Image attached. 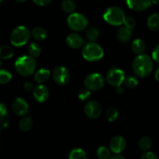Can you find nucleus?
Returning <instances> with one entry per match:
<instances>
[{"label": "nucleus", "mask_w": 159, "mask_h": 159, "mask_svg": "<svg viewBox=\"0 0 159 159\" xmlns=\"http://www.w3.org/2000/svg\"><path fill=\"white\" fill-rule=\"evenodd\" d=\"M51 72L48 69L46 68H40L34 75V80L37 82L42 85V83L47 82L49 79Z\"/></svg>", "instance_id": "6ab92c4d"}, {"label": "nucleus", "mask_w": 159, "mask_h": 159, "mask_svg": "<svg viewBox=\"0 0 159 159\" xmlns=\"http://www.w3.org/2000/svg\"><path fill=\"white\" fill-rule=\"evenodd\" d=\"M9 121V117L7 108L4 104L0 103V132L8 127Z\"/></svg>", "instance_id": "dca6fc26"}, {"label": "nucleus", "mask_w": 159, "mask_h": 159, "mask_svg": "<svg viewBox=\"0 0 159 159\" xmlns=\"http://www.w3.org/2000/svg\"><path fill=\"white\" fill-rule=\"evenodd\" d=\"M1 3H2V1H0V4H1Z\"/></svg>", "instance_id": "37998d69"}, {"label": "nucleus", "mask_w": 159, "mask_h": 159, "mask_svg": "<svg viewBox=\"0 0 159 159\" xmlns=\"http://www.w3.org/2000/svg\"><path fill=\"white\" fill-rule=\"evenodd\" d=\"M107 81L110 85L116 88L120 86L125 81V74L120 68H111L107 73Z\"/></svg>", "instance_id": "6e6552de"}, {"label": "nucleus", "mask_w": 159, "mask_h": 159, "mask_svg": "<svg viewBox=\"0 0 159 159\" xmlns=\"http://www.w3.org/2000/svg\"><path fill=\"white\" fill-rule=\"evenodd\" d=\"M31 35L37 41H43L48 37V33H47L46 30L44 28L37 26V27L34 28L32 30Z\"/></svg>", "instance_id": "412c9836"}, {"label": "nucleus", "mask_w": 159, "mask_h": 159, "mask_svg": "<svg viewBox=\"0 0 159 159\" xmlns=\"http://www.w3.org/2000/svg\"><path fill=\"white\" fill-rule=\"evenodd\" d=\"M90 95H91V93H90L89 90L87 89L86 88H84L82 89L79 91L78 97H79V99H80V100L85 101L90 97Z\"/></svg>", "instance_id": "473e14b6"}, {"label": "nucleus", "mask_w": 159, "mask_h": 159, "mask_svg": "<svg viewBox=\"0 0 159 159\" xmlns=\"http://www.w3.org/2000/svg\"><path fill=\"white\" fill-rule=\"evenodd\" d=\"M152 60L159 64V45H157L152 52Z\"/></svg>", "instance_id": "c9c22d12"}, {"label": "nucleus", "mask_w": 159, "mask_h": 159, "mask_svg": "<svg viewBox=\"0 0 159 159\" xmlns=\"http://www.w3.org/2000/svg\"><path fill=\"white\" fill-rule=\"evenodd\" d=\"M34 2L39 6H45L47 5L50 4L51 1H48V0H34Z\"/></svg>", "instance_id": "4c0bfd02"}, {"label": "nucleus", "mask_w": 159, "mask_h": 159, "mask_svg": "<svg viewBox=\"0 0 159 159\" xmlns=\"http://www.w3.org/2000/svg\"><path fill=\"white\" fill-rule=\"evenodd\" d=\"M14 51L10 46L4 45L0 47V60H7L13 56Z\"/></svg>", "instance_id": "5701e85b"}, {"label": "nucleus", "mask_w": 159, "mask_h": 159, "mask_svg": "<svg viewBox=\"0 0 159 159\" xmlns=\"http://www.w3.org/2000/svg\"><path fill=\"white\" fill-rule=\"evenodd\" d=\"M23 88H24V89L26 90V91L30 92V91H34L35 87L34 86L33 83H31L30 82H24V84H23Z\"/></svg>", "instance_id": "e433bc0d"}, {"label": "nucleus", "mask_w": 159, "mask_h": 159, "mask_svg": "<svg viewBox=\"0 0 159 159\" xmlns=\"http://www.w3.org/2000/svg\"><path fill=\"white\" fill-rule=\"evenodd\" d=\"M86 38L91 42L96 41L99 37V30L96 27H91L86 31Z\"/></svg>", "instance_id": "c85d7f7f"}, {"label": "nucleus", "mask_w": 159, "mask_h": 159, "mask_svg": "<svg viewBox=\"0 0 159 159\" xmlns=\"http://www.w3.org/2000/svg\"><path fill=\"white\" fill-rule=\"evenodd\" d=\"M96 156L99 159H110V150L105 146H101L96 151Z\"/></svg>", "instance_id": "cd10ccee"}, {"label": "nucleus", "mask_w": 159, "mask_h": 159, "mask_svg": "<svg viewBox=\"0 0 159 159\" xmlns=\"http://www.w3.org/2000/svg\"><path fill=\"white\" fill-rule=\"evenodd\" d=\"M30 38V31L27 27L20 26L16 27L10 34V42L13 46L22 47Z\"/></svg>", "instance_id": "20e7f679"}, {"label": "nucleus", "mask_w": 159, "mask_h": 159, "mask_svg": "<svg viewBox=\"0 0 159 159\" xmlns=\"http://www.w3.org/2000/svg\"><path fill=\"white\" fill-rule=\"evenodd\" d=\"M131 50L134 54L138 55L144 54L146 50V43L141 39H136L131 43Z\"/></svg>", "instance_id": "a211bd4d"}, {"label": "nucleus", "mask_w": 159, "mask_h": 159, "mask_svg": "<svg viewBox=\"0 0 159 159\" xmlns=\"http://www.w3.org/2000/svg\"><path fill=\"white\" fill-rule=\"evenodd\" d=\"M15 68L19 74L24 77H28L35 72L37 63L35 59L31 56L23 55L16 61Z\"/></svg>", "instance_id": "f03ea898"}, {"label": "nucleus", "mask_w": 159, "mask_h": 159, "mask_svg": "<svg viewBox=\"0 0 159 159\" xmlns=\"http://www.w3.org/2000/svg\"><path fill=\"white\" fill-rule=\"evenodd\" d=\"M49 89L44 85H39L34 88L33 91V96L34 99L39 102H43L49 97Z\"/></svg>", "instance_id": "ddd939ff"}, {"label": "nucleus", "mask_w": 159, "mask_h": 159, "mask_svg": "<svg viewBox=\"0 0 159 159\" xmlns=\"http://www.w3.org/2000/svg\"><path fill=\"white\" fill-rule=\"evenodd\" d=\"M116 92L118 93V94H122V93L124 92V87H123L122 85H120V86L116 87Z\"/></svg>", "instance_id": "58836bf2"}, {"label": "nucleus", "mask_w": 159, "mask_h": 159, "mask_svg": "<svg viewBox=\"0 0 159 159\" xmlns=\"http://www.w3.org/2000/svg\"><path fill=\"white\" fill-rule=\"evenodd\" d=\"M110 159H126L124 156H121V155H115L113 156L110 157Z\"/></svg>", "instance_id": "ea45409f"}, {"label": "nucleus", "mask_w": 159, "mask_h": 159, "mask_svg": "<svg viewBox=\"0 0 159 159\" xmlns=\"http://www.w3.org/2000/svg\"><path fill=\"white\" fill-rule=\"evenodd\" d=\"M118 110L115 107H110L106 113V118L109 122H114L118 118Z\"/></svg>", "instance_id": "c756f323"}, {"label": "nucleus", "mask_w": 159, "mask_h": 159, "mask_svg": "<svg viewBox=\"0 0 159 159\" xmlns=\"http://www.w3.org/2000/svg\"><path fill=\"white\" fill-rule=\"evenodd\" d=\"M1 66H2V61L0 60V67H1Z\"/></svg>", "instance_id": "79ce46f5"}, {"label": "nucleus", "mask_w": 159, "mask_h": 159, "mask_svg": "<svg viewBox=\"0 0 159 159\" xmlns=\"http://www.w3.org/2000/svg\"><path fill=\"white\" fill-rule=\"evenodd\" d=\"M84 112L85 115L90 119H97L102 113V107L97 101H89L85 104Z\"/></svg>", "instance_id": "9d476101"}, {"label": "nucleus", "mask_w": 159, "mask_h": 159, "mask_svg": "<svg viewBox=\"0 0 159 159\" xmlns=\"http://www.w3.org/2000/svg\"><path fill=\"white\" fill-rule=\"evenodd\" d=\"M147 26L152 31L159 30V13H153L147 20Z\"/></svg>", "instance_id": "aec40b11"}, {"label": "nucleus", "mask_w": 159, "mask_h": 159, "mask_svg": "<svg viewBox=\"0 0 159 159\" xmlns=\"http://www.w3.org/2000/svg\"><path fill=\"white\" fill-rule=\"evenodd\" d=\"M86 152L82 148H74L68 154V159H86Z\"/></svg>", "instance_id": "b1692460"}, {"label": "nucleus", "mask_w": 159, "mask_h": 159, "mask_svg": "<svg viewBox=\"0 0 159 159\" xmlns=\"http://www.w3.org/2000/svg\"><path fill=\"white\" fill-rule=\"evenodd\" d=\"M124 24L126 28L131 30L132 29H134L136 26V21L132 17H127V18L125 19V21H124Z\"/></svg>", "instance_id": "72a5a7b5"}, {"label": "nucleus", "mask_w": 159, "mask_h": 159, "mask_svg": "<svg viewBox=\"0 0 159 159\" xmlns=\"http://www.w3.org/2000/svg\"><path fill=\"white\" fill-rule=\"evenodd\" d=\"M12 109L14 113L18 116H24L29 113V106L22 98H16L12 103Z\"/></svg>", "instance_id": "9b49d317"}, {"label": "nucleus", "mask_w": 159, "mask_h": 159, "mask_svg": "<svg viewBox=\"0 0 159 159\" xmlns=\"http://www.w3.org/2000/svg\"><path fill=\"white\" fill-rule=\"evenodd\" d=\"M82 54L89 61H96L103 57V50L98 43L90 42L86 43L82 50Z\"/></svg>", "instance_id": "39448f33"}, {"label": "nucleus", "mask_w": 159, "mask_h": 159, "mask_svg": "<svg viewBox=\"0 0 159 159\" xmlns=\"http://www.w3.org/2000/svg\"><path fill=\"white\" fill-rule=\"evenodd\" d=\"M127 146L126 140L122 136L113 137L110 142V150L116 155H119L124 151Z\"/></svg>", "instance_id": "f8f14e48"}, {"label": "nucleus", "mask_w": 159, "mask_h": 159, "mask_svg": "<svg viewBox=\"0 0 159 159\" xmlns=\"http://www.w3.org/2000/svg\"><path fill=\"white\" fill-rule=\"evenodd\" d=\"M68 27L74 31H82L87 27L89 24L88 20L84 15L74 12L70 14L67 20Z\"/></svg>", "instance_id": "423d86ee"}, {"label": "nucleus", "mask_w": 159, "mask_h": 159, "mask_svg": "<svg viewBox=\"0 0 159 159\" xmlns=\"http://www.w3.org/2000/svg\"><path fill=\"white\" fill-rule=\"evenodd\" d=\"M138 146L141 151H144L145 152H148V150L152 146V140L149 137H143L140 139L139 142H138Z\"/></svg>", "instance_id": "393cba45"}, {"label": "nucleus", "mask_w": 159, "mask_h": 159, "mask_svg": "<svg viewBox=\"0 0 159 159\" xmlns=\"http://www.w3.org/2000/svg\"><path fill=\"white\" fill-rule=\"evenodd\" d=\"M103 19L107 23L113 26H120L125 21V13L121 8L111 6L105 11Z\"/></svg>", "instance_id": "7ed1b4c3"}, {"label": "nucleus", "mask_w": 159, "mask_h": 159, "mask_svg": "<svg viewBox=\"0 0 159 159\" xmlns=\"http://www.w3.org/2000/svg\"><path fill=\"white\" fill-rule=\"evenodd\" d=\"M12 79V75L9 71L4 69H0V84L5 85L9 83Z\"/></svg>", "instance_id": "7c9ffc66"}, {"label": "nucleus", "mask_w": 159, "mask_h": 159, "mask_svg": "<svg viewBox=\"0 0 159 159\" xmlns=\"http://www.w3.org/2000/svg\"><path fill=\"white\" fill-rule=\"evenodd\" d=\"M132 68L137 76L140 78H146L153 71V60L147 54L138 55L134 59Z\"/></svg>", "instance_id": "f257e3e1"}, {"label": "nucleus", "mask_w": 159, "mask_h": 159, "mask_svg": "<svg viewBox=\"0 0 159 159\" xmlns=\"http://www.w3.org/2000/svg\"><path fill=\"white\" fill-rule=\"evenodd\" d=\"M105 81L99 73H92L86 76L84 81V85L89 91H98L103 87Z\"/></svg>", "instance_id": "0eeeda50"}, {"label": "nucleus", "mask_w": 159, "mask_h": 159, "mask_svg": "<svg viewBox=\"0 0 159 159\" xmlns=\"http://www.w3.org/2000/svg\"><path fill=\"white\" fill-rule=\"evenodd\" d=\"M41 47L39 43H31L28 47V52H29L30 56L34 57H37L41 54Z\"/></svg>", "instance_id": "a878e982"}, {"label": "nucleus", "mask_w": 159, "mask_h": 159, "mask_svg": "<svg viewBox=\"0 0 159 159\" xmlns=\"http://www.w3.org/2000/svg\"><path fill=\"white\" fill-rule=\"evenodd\" d=\"M140 159H158V156L152 152H146L141 156Z\"/></svg>", "instance_id": "f704fd0d"}, {"label": "nucleus", "mask_w": 159, "mask_h": 159, "mask_svg": "<svg viewBox=\"0 0 159 159\" xmlns=\"http://www.w3.org/2000/svg\"><path fill=\"white\" fill-rule=\"evenodd\" d=\"M53 79L59 85H66L69 82L70 73L68 68L64 66H58L53 71Z\"/></svg>", "instance_id": "1a4fd4ad"}, {"label": "nucleus", "mask_w": 159, "mask_h": 159, "mask_svg": "<svg viewBox=\"0 0 159 159\" xmlns=\"http://www.w3.org/2000/svg\"><path fill=\"white\" fill-rule=\"evenodd\" d=\"M61 9L66 13L72 14L74 10L75 9V3L71 0H65L61 2Z\"/></svg>", "instance_id": "bb28decb"}, {"label": "nucleus", "mask_w": 159, "mask_h": 159, "mask_svg": "<svg viewBox=\"0 0 159 159\" xmlns=\"http://www.w3.org/2000/svg\"><path fill=\"white\" fill-rule=\"evenodd\" d=\"M155 79H156V81L159 82V68L156 70V71H155Z\"/></svg>", "instance_id": "a19ab883"}, {"label": "nucleus", "mask_w": 159, "mask_h": 159, "mask_svg": "<svg viewBox=\"0 0 159 159\" xmlns=\"http://www.w3.org/2000/svg\"><path fill=\"white\" fill-rule=\"evenodd\" d=\"M150 1H127V5L130 9L134 11H144L150 7Z\"/></svg>", "instance_id": "2eb2a0df"}, {"label": "nucleus", "mask_w": 159, "mask_h": 159, "mask_svg": "<svg viewBox=\"0 0 159 159\" xmlns=\"http://www.w3.org/2000/svg\"><path fill=\"white\" fill-rule=\"evenodd\" d=\"M132 37V31L130 30L127 29L125 26L121 27L118 30L117 34H116V38L120 43H127L130 40Z\"/></svg>", "instance_id": "f3484780"}, {"label": "nucleus", "mask_w": 159, "mask_h": 159, "mask_svg": "<svg viewBox=\"0 0 159 159\" xmlns=\"http://www.w3.org/2000/svg\"><path fill=\"white\" fill-rule=\"evenodd\" d=\"M66 43L69 48L73 49L80 48L84 44V40L78 34H70L66 37Z\"/></svg>", "instance_id": "4468645a"}, {"label": "nucleus", "mask_w": 159, "mask_h": 159, "mask_svg": "<svg viewBox=\"0 0 159 159\" xmlns=\"http://www.w3.org/2000/svg\"><path fill=\"white\" fill-rule=\"evenodd\" d=\"M33 124L34 122L30 116H25L22 118L19 122V128L21 131L27 132L32 128Z\"/></svg>", "instance_id": "4be33fe9"}, {"label": "nucleus", "mask_w": 159, "mask_h": 159, "mask_svg": "<svg viewBox=\"0 0 159 159\" xmlns=\"http://www.w3.org/2000/svg\"><path fill=\"white\" fill-rule=\"evenodd\" d=\"M124 84L127 87L130 89H134L138 86V80L134 76H128L127 79H125Z\"/></svg>", "instance_id": "2f4dec72"}]
</instances>
